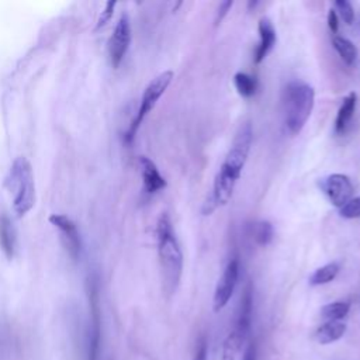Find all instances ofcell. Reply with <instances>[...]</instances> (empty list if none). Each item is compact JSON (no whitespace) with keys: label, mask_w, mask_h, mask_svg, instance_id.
I'll return each instance as SVG.
<instances>
[{"label":"cell","mask_w":360,"mask_h":360,"mask_svg":"<svg viewBox=\"0 0 360 360\" xmlns=\"http://www.w3.org/2000/svg\"><path fill=\"white\" fill-rule=\"evenodd\" d=\"M252 125L250 122H245L238 129L233 142L219 166L218 173L215 174L211 194L202 205V214L210 215L214 210L221 205H225L235 190V186L242 174V170L246 165L250 145H252Z\"/></svg>","instance_id":"obj_1"},{"label":"cell","mask_w":360,"mask_h":360,"mask_svg":"<svg viewBox=\"0 0 360 360\" xmlns=\"http://www.w3.org/2000/svg\"><path fill=\"white\" fill-rule=\"evenodd\" d=\"M156 239L163 290L167 295H172L181 278L183 253L173 231L170 217L166 212H162L158 219Z\"/></svg>","instance_id":"obj_2"},{"label":"cell","mask_w":360,"mask_h":360,"mask_svg":"<svg viewBox=\"0 0 360 360\" xmlns=\"http://www.w3.org/2000/svg\"><path fill=\"white\" fill-rule=\"evenodd\" d=\"M6 187L13 194V208L18 217L25 215L35 204V181L31 163L24 156L14 159L6 176Z\"/></svg>","instance_id":"obj_3"},{"label":"cell","mask_w":360,"mask_h":360,"mask_svg":"<svg viewBox=\"0 0 360 360\" xmlns=\"http://www.w3.org/2000/svg\"><path fill=\"white\" fill-rule=\"evenodd\" d=\"M315 104V90L304 82H291L284 91L285 127L290 134L297 135L307 124Z\"/></svg>","instance_id":"obj_4"},{"label":"cell","mask_w":360,"mask_h":360,"mask_svg":"<svg viewBox=\"0 0 360 360\" xmlns=\"http://www.w3.org/2000/svg\"><path fill=\"white\" fill-rule=\"evenodd\" d=\"M252 308H253V294H252L250 284H248L240 295L233 328L224 343L225 360H232L235 354L240 350L243 342L246 340L250 332V325H252Z\"/></svg>","instance_id":"obj_5"},{"label":"cell","mask_w":360,"mask_h":360,"mask_svg":"<svg viewBox=\"0 0 360 360\" xmlns=\"http://www.w3.org/2000/svg\"><path fill=\"white\" fill-rule=\"evenodd\" d=\"M173 79V72L172 70H165L162 73H159L156 77H153L149 84L145 87L142 97H141V103H139V108L136 111L135 118L132 120L127 134H125V141L131 142L139 128V125L142 124L143 118L152 111V108L156 105L158 100L163 96V93L166 91V89L169 87L170 82Z\"/></svg>","instance_id":"obj_6"},{"label":"cell","mask_w":360,"mask_h":360,"mask_svg":"<svg viewBox=\"0 0 360 360\" xmlns=\"http://www.w3.org/2000/svg\"><path fill=\"white\" fill-rule=\"evenodd\" d=\"M90 302V318L87 328V359L86 360H100L101 353V319L98 309V297L96 285L91 284L89 291Z\"/></svg>","instance_id":"obj_7"},{"label":"cell","mask_w":360,"mask_h":360,"mask_svg":"<svg viewBox=\"0 0 360 360\" xmlns=\"http://www.w3.org/2000/svg\"><path fill=\"white\" fill-rule=\"evenodd\" d=\"M319 188L329 198V201L342 208L350 198H353V184L352 180L342 173H333L319 180Z\"/></svg>","instance_id":"obj_8"},{"label":"cell","mask_w":360,"mask_h":360,"mask_svg":"<svg viewBox=\"0 0 360 360\" xmlns=\"http://www.w3.org/2000/svg\"><path fill=\"white\" fill-rule=\"evenodd\" d=\"M238 278H239V260L238 259H231L228 262V264L225 266L215 291H214V298H212V308L215 312L221 311L231 300L236 284H238Z\"/></svg>","instance_id":"obj_9"},{"label":"cell","mask_w":360,"mask_h":360,"mask_svg":"<svg viewBox=\"0 0 360 360\" xmlns=\"http://www.w3.org/2000/svg\"><path fill=\"white\" fill-rule=\"evenodd\" d=\"M131 42V24L127 14H122L112 31V35L108 39V55L110 62L114 68H117L124 59L128 46Z\"/></svg>","instance_id":"obj_10"},{"label":"cell","mask_w":360,"mask_h":360,"mask_svg":"<svg viewBox=\"0 0 360 360\" xmlns=\"http://www.w3.org/2000/svg\"><path fill=\"white\" fill-rule=\"evenodd\" d=\"M49 222L55 228L59 229L68 253L70 255L72 259L76 260L79 257V255H80L82 240H80V235H79V231H77L75 222L69 217H66L63 214H52L49 217Z\"/></svg>","instance_id":"obj_11"},{"label":"cell","mask_w":360,"mask_h":360,"mask_svg":"<svg viewBox=\"0 0 360 360\" xmlns=\"http://www.w3.org/2000/svg\"><path fill=\"white\" fill-rule=\"evenodd\" d=\"M139 166H141L145 193L153 194L166 187L165 177L159 173L156 165L149 158L139 156Z\"/></svg>","instance_id":"obj_12"},{"label":"cell","mask_w":360,"mask_h":360,"mask_svg":"<svg viewBox=\"0 0 360 360\" xmlns=\"http://www.w3.org/2000/svg\"><path fill=\"white\" fill-rule=\"evenodd\" d=\"M257 31H259L260 41L255 51L253 59L256 63H260L267 56V53L273 49V46L276 44V30L267 17H262L257 24Z\"/></svg>","instance_id":"obj_13"},{"label":"cell","mask_w":360,"mask_h":360,"mask_svg":"<svg viewBox=\"0 0 360 360\" xmlns=\"http://www.w3.org/2000/svg\"><path fill=\"white\" fill-rule=\"evenodd\" d=\"M0 248L7 259H13L17 249V233L11 219L0 212Z\"/></svg>","instance_id":"obj_14"},{"label":"cell","mask_w":360,"mask_h":360,"mask_svg":"<svg viewBox=\"0 0 360 360\" xmlns=\"http://www.w3.org/2000/svg\"><path fill=\"white\" fill-rule=\"evenodd\" d=\"M356 104H357V94L354 91L349 93L343 100L342 104L338 110L336 114V120H335V132L336 134H342L346 127L349 125L350 120L353 118L354 110H356Z\"/></svg>","instance_id":"obj_15"},{"label":"cell","mask_w":360,"mask_h":360,"mask_svg":"<svg viewBox=\"0 0 360 360\" xmlns=\"http://www.w3.org/2000/svg\"><path fill=\"white\" fill-rule=\"evenodd\" d=\"M346 332V323L342 321H328L315 332V339L321 345H329L339 340Z\"/></svg>","instance_id":"obj_16"},{"label":"cell","mask_w":360,"mask_h":360,"mask_svg":"<svg viewBox=\"0 0 360 360\" xmlns=\"http://www.w3.org/2000/svg\"><path fill=\"white\" fill-rule=\"evenodd\" d=\"M332 45L335 48V51L338 52V55L340 56V59L346 63V65H353L357 59V48L356 45L340 35H333L332 38Z\"/></svg>","instance_id":"obj_17"},{"label":"cell","mask_w":360,"mask_h":360,"mask_svg":"<svg viewBox=\"0 0 360 360\" xmlns=\"http://www.w3.org/2000/svg\"><path fill=\"white\" fill-rule=\"evenodd\" d=\"M340 266L336 262L326 263L321 267H318L311 276H309V284L311 285H322L330 283L339 273Z\"/></svg>","instance_id":"obj_18"},{"label":"cell","mask_w":360,"mask_h":360,"mask_svg":"<svg viewBox=\"0 0 360 360\" xmlns=\"http://www.w3.org/2000/svg\"><path fill=\"white\" fill-rule=\"evenodd\" d=\"M350 311V304L347 301H335L323 305L321 308V316L328 321H342Z\"/></svg>","instance_id":"obj_19"},{"label":"cell","mask_w":360,"mask_h":360,"mask_svg":"<svg viewBox=\"0 0 360 360\" xmlns=\"http://www.w3.org/2000/svg\"><path fill=\"white\" fill-rule=\"evenodd\" d=\"M233 84L242 97H252L256 91V79L245 72H238L233 76Z\"/></svg>","instance_id":"obj_20"},{"label":"cell","mask_w":360,"mask_h":360,"mask_svg":"<svg viewBox=\"0 0 360 360\" xmlns=\"http://www.w3.org/2000/svg\"><path fill=\"white\" fill-rule=\"evenodd\" d=\"M273 235H274V229L269 221H260L257 224L256 231H255V239H256L257 245H260V246L269 245L273 240Z\"/></svg>","instance_id":"obj_21"},{"label":"cell","mask_w":360,"mask_h":360,"mask_svg":"<svg viewBox=\"0 0 360 360\" xmlns=\"http://www.w3.org/2000/svg\"><path fill=\"white\" fill-rule=\"evenodd\" d=\"M333 10L336 11L338 17H340L343 20V22L346 24H352L354 20V10L352 7V4L347 0H336L333 3Z\"/></svg>","instance_id":"obj_22"},{"label":"cell","mask_w":360,"mask_h":360,"mask_svg":"<svg viewBox=\"0 0 360 360\" xmlns=\"http://www.w3.org/2000/svg\"><path fill=\"white\" fill-rule=\"evenodd\" d=\"M339 214L346 219L360 218V197L350 198L342 208H339Z\"/></svg>","instance_id":"obj_23"},{"label":"cell","mask_w":360,"mask_h":360,"mask_svg":"<svg viewBox=\"0 0 360 360\" xmlns=\"http://www.w3.org/2000/svg\"><path fill=\"white\" fill-rule=\"evenodd\" d=\"M207 359H208V340H207V338L204 335H201L197 339V345H195L193 360H207Z\"/></svg>","instance_id":"obj_24"},{"label":"cell","mask_w":360,"mask_h":360,"mask_svg":"<svg viewBox=\"0 0 360 360\" xmlns=\"http://www.w3.org/2000/svg\"><path fill=\"white\" fill-rule=\"evenodd\" d=\"M114 7H115V1H107V3H105V7H104V10L101 11L100 18H98V21H97V28L104 27V25L110 21V18L112 17V13H114Z\"/></svg>","instance_id":"obj_25"},{"label":"cell","mask_w":360,"mask_h":360,"mask_svg":"<svg viewBox=\"0 0 360 360\" xmlns=\"http://www.w3.org/2000/svg\"><path fill=\"white\" fill-rule=\"evenodd\" d=\"M232 4H233L232 0H224V1L219 3L218 10H217V14H215V25H219V24H221V21L226 17L228 11L231 10Z\"/></svg>","instance_id":"obj_26"},{"label":"cell","mask_w":360,"mask_h":360,"mask_svg":"<svg viewBox=\"0 0 360 360\" xmlns=\"http://www.w3.org/2000/svg\"><path fill=\"white\" fill-rule=\"evenodd\" d=\"M328 27L336 35L338 28H339V17L333 8H330L328 13Z\"/></svg>","instance_id":"obj_27"},{"label":"cell","mask_w":360,"mask_h":360,"mask_svg":"<svg viewBox=\"0 0 360 360\" xmlns=\"http://www.w3.org/2000/svg\"><path fill=\"white\" fill-rule=\"evenodd\" d=\"M242 360H256V345L252 342L248 345V347L243 352Z\"/></svg>","instance_id":"obj_28"},{"label":"cell","mask_w":360,"mask_h":360,"mask_svg":"<svg viewBox=\"0 0 360 360\" xmlns=\"http://www.w3.org/2000/svg\"><path fill=\"white\" fill-rule=\"evenodd\" d=\"M359 25H360V21H359Z\"/></svg>","instance_id":"obj_29"}]
</instances>
